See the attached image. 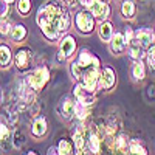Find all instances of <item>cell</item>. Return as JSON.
<instances>
[{"mask_svg":"<svg viewBox=\"0 0 155 155\" xmlns=\"http://www.w3.org/2000/svg\"><path fill=\"white\" fill-rule=\"evenodd\" d=\"M36 22L39 28L47 27V25H54L62 33H65L70 28V14L64 3H59L56 0H50L45 2L36 12Z\"/></svg>","mask_w":155,"mask_h":155,"instance_id":"1","label":"cell"},{"mask_svg":"<svg viewBox=\"0 0 155 155\" xmlns=\"http://www.w3.org/2000/svg\"><path fill=\"white\" fill-rule=\"evenodd\" d=\"M74 25H76V30L79 33L90 34L95 30L96 17L92 14V11H90V9H82V11H79L74 16Z\"/></svg>","mask_w":155,"mask_h":155,"instance_id":"2","label":"cell"},{"mask_svg":"<svg viewBox=\"0 0 155 155\" xmlns=\"http://www.w3.org/2000/svg\"><path fill=\"white\" fill-rule=\"evenodd\" d=\"M25 79H27V82L36 90V92H39V90H42L47 85V82L50 79V70L47 67H39L31 74H28Z\"/></svg>","mask_w":155,"mask_h":155,"instance_id":"3","label":"cell"},{"mask_svg":"<svg viewBox=\"0 0 155 155\" xmlns=\"http://www.w3.org/2000/svg\"><path fill=\"white\" fill-rule=\"evenodd\" d=\"M101 76H102V70L101 67H92L87 68L81 78V82L92 92H96V88L101 87Z\"/></svg>","mask_w":155,"mask_h":155,"instance_id":"4","label":"cell"},{"mask_svg":"<svg viewBox=\"0 0 155 155\" xmlns=\"http://www.w3.org/2000/svg\"><path fill=\"white\" fill-rule=\"evenodd\" d=\"M73 96L76 101H81L82 104L88 106V107H93L95 102H96V95L95 92L88 90L82 82H78L74 87H73Z\"/></svg>","mask_w":155,"mask_h":155,"instance_id":"5","label":"cell"},{"mask_svg":"<svg viewBox=\"0 0 155 155\" xmlns=\"http://www.w3.org/2000/svg\"><path fill=\"white\" fill-rule=\"evenodd\" d=\"M76 51V41L74 37L70 36V34H65L62 36L61 39V45H59V54H58V59L62 62V61H67L70 59Z\"/></svg>","mask_w":155,"mask_h":155,"instance_id":"6","label":"cell"},{"mask_svg":"<svg viewBox=\"0 0 155 155\" xmlns=\"http://www.w3.org/2000/svg\"><path fill=\"white\" fill-rule=\"evenodd\" d=\"M88 129L90 126H84L82 123L76 127V130L73 134V143L76 147V153H84L87 149V138H88Z\"/></svg>","mask_w":155,"mask_h":155,"instance_id":"7","label":"cell"},{"mask_svg":"<svg viewBox=\"0 0 155 155\" xmlns=\"http://www.w3.org/2000/svg\"><path fill=\"white\" fill-rule=\"evenodd\" d=\"M31 61H33V51L28 48V47H22L17 50V53H16V67L19 70H28L30 65H31Z\"/></svg>","mask_w":155,"mask_h":155,"instance_id":"8","label":"cell"},{"mask_svg":"<svg viewBox=\"0 0 155 155\" xmlns=\"http://www.w3.org/2000/svg\"><path fill=\"white\" fill-rule=\"evenodd\" d=\"M78 64L84 68V71L87 70V68H92V67H99L101 64H99V59L92 53L90 50H87V48H82L81 50V53L78 54Z\"/></svg>","mask_w":155,"mask_h":155,"instance_id":"9","label":"cell"},{"mask_svg":"<svg viewBox=\"0 0 155 155\" xmlns=\"http://www.w3.org/2000/svg\"><path fill=\"white\" fill-rule=\"evenodd\" d=\"M90 11H92V14L96 19H99L101 22H104L110 17V6L107 3V0H95V3L92 5Z\"/></svg>","mask_w":155,"mask_h":155,"instance_id":"10","label":"cell"},{"mask_svg":"<svg viewBox=\"0 0 155 155\" xmlns=\"http://www.w3.org/2000/svg\"><path fill=\"white\" fill-rule=\"evenodd\" d=\"M59 113H61L62 120L70 121L76 113V99H71V98L62 99L61 106H59Z\"/></svg>","mask_w":155,"mask_h":155,"instance_id":"11","label":"cell"},{"mask_svg":"<svg viewBox=\"0 0 155 155\" xmlns=\"http://www.w3.org/2000/svg\"><path fill=\"white\" fill-rule=\"evenodd\" d=\"M102 70V76H101V88L102 90H112L116 84V73L112 67L106 65Z\"/></svg>","mask_w":155,"mask_h":155,"instance_id":"12","label":"cell"},{"mask_svg":"<svg viewBox=\"0 0 155 155\" xmlns=\"http://www.w3.org/2000/svg\"><path fill=\"white\" fill-rule=\"evenodd\" d=\"M135 37L137 41L143 45L146 50H149L153 44H155V33H152V30L149 28H140L135 31Z\"/></svg>","mask_w":155,"mask_h":155,"instance_id":"13","label":"cell"},{"mask_svg":"<svg viewBox=\"0 0 155 155\" xmlns=\"http://www.w3.org/2000/svg\"><path fill=\"white\" fill-rule=\"evenodd\" d=\"M129 143H130V138L127 137V134H120L118 137H115L110 150L116 152V153H127L129 152Z\"/></svg>","mask_w":155,"mask_h":155,"instance_id":"14","label":"cell"},{"mask_svg":"<svg viewBox=\"0 0 155 155\" xmlns=\"http://www.w3.org/2000/svg\"><path fill=\"white\" fill-rule=\"evenodd\" d=\"M109 44H110V51L113 54H121L127 47V41H126L124 34H121V33H115Z\"/></svg>","mask_w":155,"mask_h":155,"instance_id":"15","label":"cell"},{"mask_svg":"<svg viewBox=\"0 0 155 155\" xmlns=\"http://www.w3.org/2000/svg\"><path fill=\"white\" fill-rule=\"evenodd\" d=\"M146 51H147V50L137 41V37L127 45V53H129V56H130V59H134V61L143 59V56H144Z\"/></svg>","mask_w":155,"mask_h":155,"instance_id":"16","label":"cell"},{"mask_svg":"<svg viewBox=\"0 0 155 155\" xmlns=\"http://www.w3.org/2000/svg\"><path fill=\"white\" fill-rule=\"evenodd\" d=\"M48 130V124H47V120L44 116H37L34 120L33 126H31V135L36 137V138H42Z\"/></svg>","mask_w":155,"mask_h":155,"instance_id":"17","label":"cell"},{"mask_svg":"<svg viewBox=\"0 0 155 155\" xmlns=\"http://www.w3.org/2000/svg\"><path fill=\"white\" fill-rule=\"evenodd\" d=\"M113 27H112V23L104 20V22H101L98 25V36L102 42H110V39L113 37Z\"/></svg>","mask_w":155,"mask_h":155,"instance_id":"18","label":"cell"},{"mask_svg":"<svg viewBox=\"0 0 155 155\" xmlns=\"http://www.w3.org/2000/svg\"><path fill=\"white\" fill-rule=\"evenodd\" d=\"M137 14V6L132 0H124L121 3V16L127 20H132Z\"/></svg>","mask_w":155,"mask_h":155,"instance_id":"19","label":"cell"},{"mask_svg":"<svg viewBox=\"0 0 155 155\" xmlns=\"http://www.w3.org/2000/svg\"><path fill=\"white\" fill-rule=\"evenodd\" d=\"M12 62V53H11V48L5 44L0 45V65H2V68H8L11 65Z\"/></svg>","mask_w":155,"mask_h":155,"instance_id":"20","label":"cell"},{"mask_svg":"<svg viewBox=\"0 0 155 155\" xmlns=\"http://www.w3.org/2000/svg\"><path fill=\"white\" fill-rule=\"evenodd\" d=\"M27 34H28V31H27V28H25V25H22V23H16L14 27H12V30H11V37H12V41L14 42H22L25 37H27Z\"/></svg>","mask_w":155,"mask_h":155,"instance_id":"21","label":"cell"},{"mask_svg":"<svg viewBox=\"0 0 155 155\" xmlns=\"http://www.w3.org/2000/svg\"><path fill=\"white\" fill-rule=\"evenodd\" d=\"M132 76H134L135 81H143L144 78H146V67H144V64H143V61H141V59L134 62Z\"/></svg>","mask_w":155,"mask_h":155,"instance_id":"22","label":"cell"},{"mask_svg":"<svg viewBox=\"0 0 155 155\" xmlns=\"http://www.w3.org/2000/svg\"><path fill=\"white\" fill-rule=\"evenodd\" d=\"M88 115H90V107L82 104L81 101H76V113H74V116L78 118V121L84 123L88 118Z\"/></svg>","mask_w":155,"mask_h":155,"instance_id":"23","label":"cell"},{"mask_svg":"<svg viewBox=\"0 0 155 155\" xmlns=\"http://www.w3.org/2000/svg\"><path fill=\"white\" fill-rule=\"evenodd\" d=\"M73 147H74V143L67 138H62L58 144V149H59V153L62 155H68V153H73Z\"/></svg>","mask_w":155,"mask_h":155,"instance_id":"24","label":"cell"},{"mask_svg":"<svg viewBox=\"0 0 155 155\" xmlns=\"http://www.w3.org/2000/svg\"><path fill=\"white\" fill-rule=\"evenodd\" d=\"M129 153H137V155H146L147 149L140 143L138 140H130L129 143Z\"/></svg>","mask_w":155,"mask_h":155,"instance_id":"25","label":"cell"},{"mask_svg":"<svg viewBox=\"0 0 155 155\" xmlns=\"http://www.w3.org/2000/svg\"><path fill=\"white\" fill-rule=\"evenodd\" d=\"M31 11V0H19L17 2V12L22 16L30 14Z\"/></svg>","mask_w":155,"mask_h":155,"instance_id":"26","label":"cell"},{"mask_svg":"<svg viewBox=\"0 0 155 155\" xmlns=\"http://www.w3.org/2000/svg\"><path fill=\"white\" fill-rule=\"evenodd\" d=\"M23 144H25V135L20 130H14V134H12V146L16 149H20Z\"/></svg>","mask_w":155,"mask_h":155,"instance_id":"27","label":"cell"},{"mask_svg":"<svg viewBox=\"0 0 155 155\" xmlns=\"http://www.w3.org/2000/svg\"><path fill=\"white\" fill-rule=\"evenodd\" d=\"M70 70H71V74H73V78L78 81V79H81L82 78V74H84V68L78 64V61H73L71 62V65H70Z\"/></svg>","mask_w":155,"mask_h":155,"instance_id":"28","label":"cell"},{"mask_svg":"<svg viewBox=\"0 0 155 155\" xmlns=\"http://www.w3.org/2000/svg\"><path fill=\"white\" fill-rule=\"evenodd\" d=\"M146 58H147V64H149L150 70L155 71V44L146 51Z\"/></svg>","mask_w":155,"mask_h":155,"instance_id":"29","label":"cell"},{"mask_svg":"<svg viewBox=\"0 0 155 155\" xmlns=\"http://www.w3.org/2000/svg\"><path fill=\"white\" fill-rule=\"evenodd\" d=\"M0 140H2V146L9 140V127L3 121H2V124H0Z\"/></svg>","mask_w":155,"mask_h":155,"instance_id":"30","label":"cell"},{"mask_svg":"<svg viewBox=\"0 0 155 155\" xmlns=\"http://www.w3.org/2000/svg\"><path fill=\"white\" fill-rule=\"evenodd\" d=\"M11 30H12V25H11L9 19H8V17H3V19H2V25H0V33H2V36L9 34Z\"/></svg>","mask_w":155,"mask_h":155,"instance_id":"31","label":"cell"},{"mask_svg":"<svg viewBox=\"0 0 155 155\" xmlns=\"http://www.w3.org/2000/svg\"><path fill=\"white\" fill-rule=\"evenodd\" d=\"M124 37H126V41H127V45L130 44L134 39H135V31L130 28V27H126V31H124Z\"/></svg>","mask_w":155,"mask_h":155,"instance_id":"32","label":"cell"},{"mask_svg":"<svg viewBox=\"0 0 155 155\" xmlns=\"http://www.w3.org/2000/svg\"><path fill=\"white\" fill-rule=\"evenodd\" d=\"M8 2L2 0V5H0V14H2V19L3 17H8V12H9V8H8Z\"/></svg>","mask_w":155,"mask_h":155,"instance_id":"33","label":"cell"},{"mask_svg":"<svg viewBox=\"0 0 155 155\" xmlns=\"http://www.w3.org/2000/svg\"><path fill=\"white\" fill-rule=\"evenodd\" d=\"M93 3H95V0H79V5H82L85 9H90Z\"/></svg>","mask_w":155,"mask_h":155,"instance_id":"34","label":"cell"},{"mask_svg":"<svg viewBox=\"0 0 155 155\" xmlns=\"http://www.w3.org/2000/svg\"><path fill=\"white\" fill-rule=\"evenodd\" d=\"M61 2L65 5V6H68V8H73V6L78 5V2H79V0H61Z\"/></svg>","mask_w":155,"mask_h":155,"instance_id":"35","label":"cell"},{"mask_svg":"<svg viewBox=\"0 0 155 155\" xmlns=\"http://www.w3.org/2000/svg\"><path fill=\"white\" fill-rule=\"evenodd\" d=\"M47 153H50V155H51V153H59V149L53 146V147H50V149H48V152H47Z\"/></svg>","mask_w":155,"mask_h":155,"instance_id":"36","label":"cell"},{"mask_svg":"<svg viewBox=\"0 0 155 155\" xmlns=\"http://www.w3.org/2000/svg\"><path fill=\"white\" fill-rule=\"evenodd\" d=\"M5 2H8V3H14L16 0H5Z\"/></svg>","mask_w":155,"mask_h":155,"instance_id":"37","label":"cell"},{"mask_svg":"<svg viewBox=\"0 0 155 155\" xmlns=\"http://www.w3.org/2000/svg\"><path fill=\"white\" fill-rule=\"evenodd\" d=\"M153 33H155V30H153Z\"/></svg>","mask_w":155,"mask_h":155,"instance_id":"38","label":"cell"}]
</instances>
